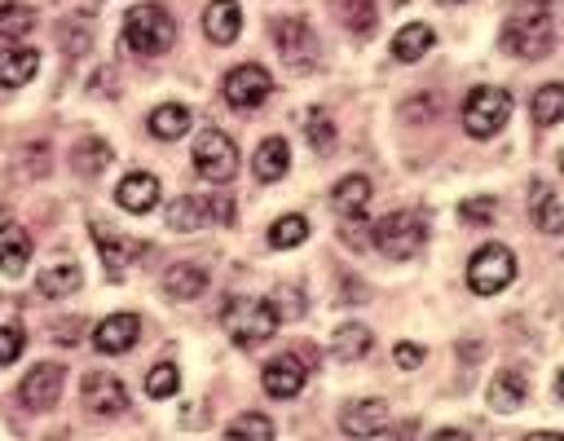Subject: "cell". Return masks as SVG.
<instances>
[{
    "label": "cell",
    "instance_id": "cell-21",
    "mask_svg": "<svg viewBox=\"0 0 564 441\" xmlns=\"http://www.w3.org/2000/svg\"><path fill=\"white\" fill-rule=\"evenodd\" d=\"M529 207H533V226L542 230V235H564V203L555 199V190L551 186H533L529 190Z\"/></svg>",
    "mask_w": 564,
    "mask_h": 441
},
{
    "label": "cell",
    "instance_id": "cell-33",
    "mask_svg": "<svg viewBox=\"0 0 564 441\" xmlns=\"http://www.w3.org/2000/svg\"><path fill=\"white\" fill-rule=\"evenodd\" d=\"M230 441H274V424L265 415H239L230 428H225Z\"/></svg>",
    "mask_w": 564,
    "mask_h": 441
},
{
    "label": "cell",
    "instance_id": "cell-44",
    "mask_svg": "<svg viewBox=\"0 0 564 441\" xmlns=\"http://www.w3.org/2000/svg\"><path fill=\"white\" fill-rule=\"evenodd\" d=\"M538 5H547V0H538Z\"/></svg>",
    "mask_w": 564,
    "mask_h": 441
},
{
    "label": "cell",
    "instance_id": "cell-34",
    "mask_svg": "<svg viewBox=\"0 0 564 441\" xmlns=\"http://www.w3.org/2000/svg\"><path fill=\"white\" fill-rule=\"evenodd\" d=\"M309 239V221L304 216H283V221H274L269 226V243L274 248H300Z\"/></svg>",
    "mask_w": 564,
    "mask_h": 441
},
{
    "label": "cell",
    "instance_id": "cell-12",
    "mask_svg": "<svg viewBox=\"0 0 564 441\" xmlns=\"http://www.w3.org/2000/svg\"><path fill=\"white\" fill-rule=\"evenodd\" d=\"M340 428L349 437H388V402H380V397L349 402L340 415Z\"/></svg>",
    "mask_w": 564,
    "mask_h": 441
},
{
    "label": "cell",
    "instance_id": "cell-20",
    "mask_svg": "<svg viewBox=\"0 0 564 441\" xmlns=\"http://www.w3.org/2000/svg\"><path fill=\"white\" fill-rule=\"evenodd\" d=\"M27 261H32V235L23 230V226H0V270H5L10 278H19L23 270H27Z\"/></svg>",
    "mask_w": 564,
    "mask_h": 441
},
{
    "label": "cell",
    "instance_id": "cell-40",
    "mask_svg": "<svg viewBox=\"0 0 564 441\" xmlns=\"http://www.w3.org/2000/svg\"><path fill=\"white\" fill-rule=\"evenodd\" d=\"M393 358H397V367L415 371V367H423V345H410V341H401V345L393 349Z\"/></svg>",
    "mask_w": 564,
    "mask_h": 441
},
{
    "label": "cell",
    "instance_id": "cell-22",
    "mask_svg": "<svg viewBox=\"0 0 564 441\" xmlns=\"http://www.w3.org/2000/svg\"><path fill=\"white\" fill-rule=\"evenodd\" d=\"M252 168H256V177H261V181H278V177H287V168H291V146H287L283 138H265V142L256 146Z\"/></svg>",
    "mask_w": 564,
    "mask_h": 441
},
{
    "label": "cell",
    "instance_id": "cell-17",
    "mask_svg": "<svg viewBox=\"0 0 564 441\" xmlns=\"http://www.w3.org/2000/svg\"><path fill=\"white\" fill-rule=\"evenodd\" d=\"M212 221H216V207H212V199L181 194V199H172V207H168V226H172V230H181V235H194V230L212 226Z\"/></svg>",
    "mask_w": 564,
    "mask_h": 441
},
{
    "label": "cell",
    "instance_id": "cell-18",
    "mask_svg": "<svg viewBox=\"0 0 564 441\" xmlns=\"http://www.w3.org/2000/svg\"><path fill=\"white\" fill-rule=\"evenodd\" d=\"M116 203L124 212H151L159 203V177L151 172H129L120 186H116Z\"/></svg>",
    "mask_w": 564,
    "mask_h": 441
},
{
    "label": "cell",
    "instance_id": "cell-37",
    "mask_svg": "<svg viewBox=\"0 0 564 441\" xmlns=\"http://www.w3.org/2000/svg\"><path fill=\"white\" fill-rule=\"evenodd\" d=\"M177 384H181V376H177V367H172V362H159V367L146 376V393H151V397H172V393H177Z\"/></svg>",
    "mask_w": 564,
    "mask_h": 441
},
{
    "label": "cell",
    "instance_id": "cell-43",
    "mask_svg": "<svg viewBox=\"0 0 564 441\" xmlns=\"http://www.w3.org/2000/svg\"><path fill=\"white\" fill-rule=\"evenodd\" d=\"M560 172H564V155H560Z\"/></svg>",
    "mask_w": 564,
    "mask_h": 441
},
{
    "label": "cell",
    "instance_id": "cell-4",
    "mask_svg": "<svg viewBox=\"0 0 564 441\" xmlns=\"http://www.w3.org/2000/svg\"><path fill=\"white\" fill-rule=\"evenodd\" d=\"M371 239H375V248H380L384 257L406 261V257H415V252L423 248L428 226H423V216H419V212H388L384 221H375Z\"/></svg>",
    "mask_w": 564,
    "mask_h": 441
},
{
    "label": "cell",
    "instance_id": "cell-5",
    "mask_svg": "<svg viewBox=\"0 0 564 441\" xmlns=\"http://www.w3.org/2000/svg\"><path fill=\"white\" fill-rule=\"evenodd\" d=\"M507 116H512V97L503 93V88H494V84H481V88H472L468 93V102H464V129L472 133V138H494L503 124H507Z\"/></svg>",
    "mask_w": 564,
    "mask_h": 441
},
{
    "label": "cell",
    "instance_id": "cell-9",
    "mask_svg": "<svg viewBox=\"0 0 564 441\" xmlns=\"http://www.w3.org/2000/svg\"><path fill=\"white\" fill-rule=\"evenodd\" d=\"M220 93H225V102H230V106L252 110V106H261V102L274 93V80H269V71H265V67L243 62V67H235L230 75H225Z\"/></svg>",
    "mask_w": 564,
    "mask_h": 441
},
{
    "label": "cell",
    "instance_id": "cell-28",
    "mask_svg": "<svg viewBox=\"0 0 564 441\" xmlns=\"http://www.w3.org/2000/svg\"><path fill=\"white\" fill-rule=\"evenodd\" d=\"M490 406L503 410V415L520 410L525 406V376L520 371H499L494 384H490Z\"/></svg>",
    "mask_w": 564,
    "mask_h": 441
},
{
    "label": "cell",
    "instance_id": "cell-10",
    "mask_svg": "<svg viewBox=\"0 0 564 441\" xmlns=\"http://www.w3.org/2000/svg\"><path fill=\"white\" fill-rule=\"evenodd\" d=\"M62 380H67V371H62L58 362H40V367H32L27 380L19 384V402H23L27 410H49V406H58V397H62Z\"/></svg>",
    "mask_w": 564,
    "mask_h": 441
},
{
    "label": "cell",
    "instance_id": "cell-35",
    "mask_svg": "<svg viewBox=\"0 0 564 441\" xmlns=\"http://www.w3.org/2000/svg\"><path fill=\"white\" fill-rule=\"evenodd\" d=\"M36 27V10L32 5H0V36H23Z\"/></svg>",
    "mask_w": 564,
    "mask_h": 441
},
{
    "label": "cell",
    "instance_id": "cell-27",
    "mask_svg": "<svg viewBox=\"0 0 564 441\" xmlns=\"http://www.w3.org/2000/svg\"><path fill=\"white\" fill-rule=\"evenodd\" d=\"M432 27L428 23H410V27H401L397 36H393V58L397 62H419L428 49H432Z\"/></svg>",
    "mask_w": 564,
    "mask_h": 441
},
{
    "label": "cell",
    "instance_id": "cell-32",
    "mask_svg": "<svg viewBox=\"0 0 564 441\" xmlns=\"http://www.w3.org/2000/svg\"><path fill=\"white\" fill-rule=\"evenodd\" d=\"M340 19H345V27H349L353 36H371L375 23H380L375 0H345V5H340Z\"/></svg>",
    "mask_w": 564,
    "mask_h": 441
},
{
    "label": "cell",
    "instance_id": "cell-30",
    "mask_svg": "<svg viewBox=\"0 0 564 441\" xmlns=\"http://www.w3.org/2000/svg\"><path fill=\"white\" fill-rule=\"evenodd\" d=\"M564 120V84H547L533 93V124L538 129H551Z\"/></svg>",
    "mask_w": 564,
    "mask_h": 441
},
{
    "label": "cell",
    "instance_id": "cell-23",
    "mask_svg": "<svg viewBox=\"0 0 564 441\" xmlns=\"http://www.w3.org/2000/svg\"><path fill=\"white\" fill-rule=\"evenodd\" d=\"M331 199H335V212H340L345 221H358V216L367 212V203H371V181L353 172V177H345L340 186H335Z\"/></svg>",
    "mask_w": 564,
    "mask_h": 441
},
{
    "label": "cell",
    "instance_id": "cell-13",
    "mask_svg": "<svg viewBox=\"0 0 564 441\" xmlns=\"http://www.w3.org/2000/svg\"><path fill=\"white\" fill-rule=\"evenodd\" d=\"M304 362H300V354H278L269 367H265V376H261V384H265V393L269 397H278V402H291L300 389H304Z\"/></svg>",
    "mask_w": 564,
    "mask_h": 441
},
{
    "label": "cell",
    "instance_id": "cell-7",
    "mask_svg": "<svg viewBox=\"0 0 564 441\" xmlns=\"http://www.w3.org/2000/svg\"><path fill=\"white\" fill-rule=\"evenodd\" d=\"M516 278V257L503 243H485L472 261H468V287L477 296H499L507 283Z\"/></svg>",
    "mask_w": 564,
    "mask_h": 441
},
{
    "label": "cell",
    "instance_id": "cell-36",
    "mask_svg": "<svg viewBox=\"0 0 564 441\" xmlns=\"http://www.w3.org/2000/svg\"><path fill=\"white\" fill-rule=\"evenodd\" d=\"M304 124H309V142H313V151H331V146H335V129H331V120H326V110H322V106H313V110H309Z\"/></svg>",
    "mask_w": 564,
    "mask_h": 441
},
{
    "label": "cell",
    "instance_id": "cell-39",
    "mask_svg": "<svg viewBox=\"0 0 564 441\" xmlns=\"http://www.w3.org/2000/svg\"><path fill=\"white\" fill-rule=\"evenodd\" d=\"M494 199H468L459 212H464V221H468V226H490V221H494Z\"/></svg>",
    "mask_w": 564,
    "mask_h": 441
},
{
    "label": "cell",
    "instance_id": "cell-25",
    "mask_svg": "<svg viewBox=\"0 0 564 441\" xmlns=\"http://www.w3.org/2000/svg\"><path fill=\"white\" fill-rule=\"evenodd\" d=\"M164 291H168L172 300H199V296L207 291V274H203L199 265H172V270L164 274Z\"/></svg>",
    "mask_w": 564,
    "mask_h": 441
},
{
    "label": "cell",
    "instance_id": "cell-19",
    "mask_svg": "<svg viewBox=\"0 0 564 441\" xmlns=\"http://www.w3.org/2000/svg\"><path fill=\"white\" fill-rule=\"evenodd\" d=\"M40 71V53L27 49V45H10V49H0V84L5 88H23L27 80H36Z\"/></svg>",
    "mask_w": 564,
    "mask_h": 441
},
{
    "label": "cell",
    "instance_id": "cell-1",
    "mask_svg": "<svg viewBox=\"0 0 564 441\" xmlns=\"http://www.w3.org/2000/svg\"><path fill=\"white\" fill-rule=\"evenodd\" d=\"M220 318H225V331H230V341L239 349H261L274 331H278V322H283L278 305L274 300H261V296H235L230 305H225Z\"/></svg>",
    "mask_w": 564,
    "mask_h": 441
},
{
    "label": "cell",
    "instance_id": "cell-15",
    "mask_svg": "<svg viewBox=\"0 0 564 441\" xmlns=\"http://www.w3.org/2000/svg\"><path fill=\"white\" fill-rule=\"evenodd\" d=\"M84 406L93 415H124L129 410V389L116 376H88L84 380Z\"/></svg>",
    "mask_w": 564,
    "mask_h": 441
},
{
    "label": "cell",
    "instance_id": "cell-29",
    "mask_svg": "<svg viewBox=\"0 0 564 441\" xmlns=\"http://www.w3.org/2000/svg\"><path fill=\"white\" fill-rule=\"evenodd\" d=\"M335 358H345V362H358L371 354V331L362 322H345L340 331H335V341H331Z\"/></svg>",
    "mask_w": 564,
    "mask_h": 441
},
{
    "label": "cell",
    "instance_id": "cell-16",
    "mask_svg": "<svg viewBox=\"0 0 564 441\" xmlns=\"http://www.w3.org/2000/svg\"><path fill=\"white\" fill-rule=\"evenodd\" d=\"M203 32L212 45H230L239 40L243 32V10H239V0H212V5L203 10Z\"/></svg>",
    "mask_w": 564,
    "mask_h": 441
},
{
    "label": "cell",
    "instance_id": "cell-24",
    "mask_svg": "<svg viewBox=\"0 0 564 441\" xmlns=\"http://www.w3.org/2000/svg\"><path fill=\"white\" fill-rule=\"evenodd\" d=\"M80 283H84V270L75 265V261H58V265H49L45 274H40V296H49V300H58V296H71V291H80Z\"/></svg>",
    "mask_w": 564,
    "mask_h": 441
},
{
    "label": "cell",
    "instance_id": "cell-2",
    "mask_svg": "<svg viewBox=\"0 0 564 441\" xmlns=\"http://www.w3.org/2000/svg\"><path fill=\"white\" fill-rule=\"evenodd\" d=\"M503 49L516 53V58H547L555 49V23L547 14V5H538V0H529V5H520L507 23H503Z\"/></svg>",
    "mask_w": 564,
    "mask_h": 441
},
{
    "label": "cell",
    "instance_id": "cell-31",
    "mask_svg": "<svg viewBox=\"0 0 564 441\" xmlns=\"http://www.w3.org/2000/svg\"><path fill=\"white\" fill-rule=\"evenodd\" d=\"M106 164H110V146L97 142V138H88V142H80V146L71 151V168H75L80 177H97Z\"/></svg>",
    "mask_w": 564,
    "mask_h": 441
},
{
    "label": "cell",
    "instance_id": "cell-38",
    "mask_svg": "<svg viewBox=\"0 0 564 441\" xmlns=\"http://www.w3.org/2000/svg\"><path fill=\"white\" fill-rule=\"evenodd\" d=\"M23 345H27V336L19 326H0V367H10L23 354Z\"/></svg>",
    "mask_w": 564,
    "mask_h": 441
},
{
    "label": "cell",
    "instance_id": "cell-8",
    "mask_svg": "<svg viewBox=\"0 0 564 441\" xmlns=\"http://www.w3.org/2000/svg\"><path fill=\"white\" fill-rule=\"evenodd\" d=\"M274 45L291 71H313L317 67V36L304 19H278L274 23Z\"/></svg>",
    "mask_w": 564,
    "mask_h": 441
},
{
    "label": "cell",
    "instance_id": "cell-6",
    "mask_svg": "<svg viewBox=\"0 0 564 441\" xmlns=\"http://www.w3.org/2000/svg\"><path fill=\"white\" fill-rule=\"evenodd\" d=\"M194 168H199V177H207L212 186L235 181V172H239V146L225 138L220 129H203L199 142H194Z\"/></svg>",
    "mask_w": 564,
    "mask_h": 441
},
{
    "label": "cell",
    "instance_id": "cell-42",
    "mask_svg": "<svg viewBox=\"0 0 564 441\" xmlns=\"http://www.w3.org/2000/svg\"><path fill=\"white\" fill-rule=\"evenodd\" d=\"M555 389H560V402H564V371H560V380H555Z\"/></svg>",
    "mask_w": 564,
    "mask_h": 441
},
{
    "label": "cell",
    "instance_id": "cell-3",
    "mask_svg": "<svg viewBox=\"0 0 564 441\" xmlns=\"http://www.w3.org/2000/svg\"><path fill=\"white\" fill-rule=\"evenodd\" d=\"M172 40H177V23H172V14L164 5H137V10H129V19H124V45L133 53L155 58Z\"/></svg>",
    "mask_w": 564,
    "mask_h": 441
},
{
    "label": "cell",
    "instance_id": "cell-26",
    "mask_svg": "<svg viewBox=\"0 0 564 441\" xmlns=\"http://www.w3.org/2000/svg\"><path fill=\"white\" fill-rule=\"evenodd\" d=\"M185 129H190V110L181 102H168V106L151 110V133L159 142H177V138H185Z\"/></svg>",
    "mask_w": 564,
    "mask_h": 441
},
{
    "label": "cell",
    "instance_id": "cell-41",
    "mask_svg": "<svg viewBox=\"0 0 564 441\" xmlns=\"http://www.w3.org/2000/svg\"><path fill=\"white\" fill-rule=\"evenodd\" d=\"M84 27H88V19H75V23L67 27V40H62V45H67V53H84V49H88Z\"/></svg>",
    "mask_w": 564,
    "mask_h": 441
},
{
    "label": "cell",
    "instance_id": "cell-14",
    "mask_svg": "<svg viewBox=\"0 0 564 441\" xmlns=\"http://www.w3.org/2000/svg\"><path fill=\"white\" fill-rule=\"evenodd\" d=\"M88 230H93V239H97V252H101V261H106V274H110V278H120V274L129 270V261L146 252V243H129V239H120L110 226H101V221H93Z\"/></svg>",
    "mask_w": 564,
    "mask_h": 441
},
{
    "label": "cell",
    "instance_id": "cell-11",
    "mask_svg": "<svg viewBox=\"0 0 564 441\" xmlns=\"http://www.w3.org/2000/svg\"><path fill=\"white\" fill-rule=\"evenodd\" d=\"M137 336H142L137 313H110L93 326V349L97 354H129L137 345Z\"/></svg>",
    "mask_w": 564,
    "mask_h": 441
}]
</instances>
